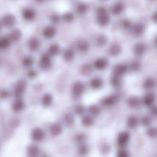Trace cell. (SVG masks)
<instances>
[{
	"label": "cell",
	"instance_id": "cell-1",
	"mask_svg": "<svg viewBox=\"0 0 157 157\" xmlns=\"http://www.w3.org/2000/svg\"><path fill=\"white\" fill-rule=\"evenodd\" d=\"M27 88V82L25 80H19L13 87V96L15 98H21Z\"/></svg>",
	"mask_w": 157,
	"mask_h": 157
},
{
	"label": "cell",
	"instance_id": "cell-2",
	"mask_svg": "<svg viewBox=\"0 0 157 157\" xmlns=\"http://www.w3.org/2000/svg\"><path fill=\"white\" fill-rule=\"evenodd\" d=\"M39 67L43 71H48L52 67V61L51 56L48 53L43 54L40 58L39 62H38Z\"/></svg>",
	"mask_w": 157,
	"mask_h": 157
},
{
	"label": "cell",
	"instance_id": "cell-3",
	"mask_svg": "<svg viewBox=\"0 0 157 157\" xmlns=\"http://www.w3.org/2000/svg\"><path fill=\"white\" fill-rule=\"evenodd\" d=\"M120 96L117 94H113L109 96L106 97L101 101V104L103 107H113V105L117 104L120 101Z\"/></svg>",
	"mask_w": 157,
	"mask_h": 157
},
{
	"label": "cell",
	"instance_id": "cell-4",
	"mask_svg": "<svg viewBox=\"0 0 157 157\" xmlns=\"http://www.w3.org/2000/svg\"><path fill=\"white\" fill-rule=\"evenodd\" d=\"M1 22L2 24L3 27H6L7 29H11L16 23V18H15V15H12V14H6L2 18Z\"/></svg>",
	"mask_w": 157,
	"mask_h": 157
},
{
	"label": "cell",
	"instance_id": "cell-5",
	"mask_svg": "<svg viewBox=\"0 0 157 157\" xmlns=\"http://www.w3.org/2000/svg\"><path fill=\"white\" fill-rule=\"evenodd\" d=\"M31 138L32 140L36 143L41 142L45 138V132L42 129L36 127L32 130V133H31Z\"/></svg>",
	"mask_w": 157,
	"mask_h": 157
},
{
	"label": "cell",
	"instance_id": "cell-6",
	"mask_svg": "<svg viewBox=\"0 0 157 157\" xmlns=\"http://www.w3.org/2000/svg\"><path fill=\"white\" fill-rule=\"evenodd\" d=\"M96 22L101 27H106L108 25L110 22V17L107 12L104 13L97 14Z\"/></svg>",
	"mask_w": 157,
	"mask_h": 157
},
{
	"label": "cell",
	"instance_id": "cell-7",
	"mask_svg": "<svg viewBox=\"0 0 157 157\" xmlns=\"http://www.w3.org/2000/svg\"><path fill=\"white\" fill-rule=\"evenodd\" d=\"M130 140V134L129 132L122 131L118 134L117 143L120 147H124L129 143Z\"/></svg>",
	"mask_w": 157,
	"mask_h": 157
},
{
	"label": "cell",
	"instance_id": "cell-8",
	"mask_svg": "<svg viewBox=\"0 0 157 157\" xmlns=\"http://www.w3.org/2000/svg\"><path fill=\"white\" fill-rule=\"evenodd\" d=\"M84 90H85L84 84L81 81H77L72 86V94L76 98H79L84 93Z\"/></svg>",
	"mask_w": 157,
	"mask_h": 157
},
{
	"label": "cell",
	"instance_id": "cell-9",
	"mask_svg": "<svg viewBox=\"0 0 157 157\" xmlns=\"http://www.w3.org/2000/svg\"><path fill=\"white\" fill-rule=\"evenodd\" d=\"M109 61L106 58H98L94 61L93 67L98 71H104L108 67Z\"/></svg>",
	"mask_w": 157,
	"mask_h": 157
},
{
	"label": "cell",
	"instance_id": "cell-10",
	"mask_svg": "<svg viewBox=\"0 0 157 157\" xmlns=\"http://www.w3.org/2000/svg\"><path fill=\"white\" fill-rule=\"evenodd\" d=\"M21 16L25 21H32L36 17V12L32 8H25L21 11Z\"/></svg>",
	"mask_w": 157,
	"mask_h": 157
},
{
	"label": "cell",
	"instance_id": "cell-11",
	"mask_svg": "<svg viewBox=\"0 0 157 157\" xmlns=\"http://www.w3.org/2000/svg\"><path fill=\"white\" fill-rule=\"evenodd\" d=\"M28 48L32 52H35L39 49L40 46H41V42H40L39 39L36 37H32L29 38L28 41Z\"/></svg>",
	"mask_w": 157,
	"mask_h": 157
},
{
	"label": "cell",
	"instance_id": "cell-12",
	"mask_svg": "<svg viewBox=\"0 0 157 157\" xmlns=\"http://www.w3.org/2000/svg\"><path fill=\"white\" fill-rule=\"evenodd\" d=\"M57 33V30L55 26L53 25H48L43 29L42 35L44 38L47 39H51L55 36Z\"/></svg>",
	"mask_w": 157,
	"mask_h": 157
},
{
	"label": "cell",
	"instance_id": "cell-13",
	"mask_svg": "<svg viewBox=\"0 0 157 157\" xmlns=\"http://www.w3.org/2000/svg\"><path fill=\"white\" fill-rule=\"evenodd\" d=\"M155 101H156V95H155V94L150 92V93H147V94L144 95L141 102L146 107H150L151 106L154 105Z\"/></svg>",
	"mask_w": 157,
	"mask_h": 157
},
{
	"label": "cell",
	"instance_id": "cell-14",
	"mask_svg": "<svg viewBox=\"0 0 157 157\" xmlns=\"http://www.w3.org/2000/svg\"><path fill=\"white\" fill-rule=\"evenodd\" d=\"M25 107V104L21 98H16L12 104V110L15 113H20L22 111Z\"/></svg>",
	"mask_w": 157,
	"mask_h": 157
},
{
	"label": "cell",
	"instance_id": "cell-15",
	"mask_svg": "<svg viewBox=\"0 0 157 157\" xmlns=\"http://www.w3.org/2000/svg\"><path fill=\"white\" fill-rule=\"evenodd\" d=\"M132 33L136 37L141 36V35H144V32H145V26H144V24L142 23H136V24H134L132 25L131 29Z\"/></svg>",
	"mask_w": 157,
	"mask_h": 157
},
{
	"label": "cell",
	"instance_id": "cell-16",
	"mask_svg": "<svg viewBox=\"0 0 157 157\" xmlns=\"http://www.w3.org/2000/svg\"><path fill=\"white\" fill-rule=\"evenodd\" d=\"M63 131V127L59 123H54L49 127V133L52 136H58L61 134Z\"/></svg>",
	"mask_w": 157,
	"mask_h": 157
},
{
	"label": "cell",
	"instance_id": "cell-17",
	"mask_svg": "<svg viewBox=\"0 0 157 157\" xmlns=\"http://www.w3.org/2000/svg\"><path fill=\"white\" fill-rule=\"evenodd\" d=\"M110 10H111V12L113 15H119L124 12V10H125V6H124V4L123 2H117L114 3L111 6Z\"/></svg>",
	"mask_w": 157,
	"mask_h": 157
},
{
	"label": "cell",
	"instance_id": "cell-18",
	"mask_svg": "<svg viewBox=\"0 0 157 157\" xmlns=\"http://www.w3.org/2000/svg\"><path fill=\"white\" fill-rule=\"evenodd\" d=\"M127 71H128V67H127V64H119L117 66H115V67L113 70V72L114 75H117V76H119V77H122L127 73Z\"/></svg>",
	"mask_w": 157,
	"mask_h": 157
},
{
	"label": "cell",
	"instance_id": "cell-19",
	"mask_svg": "<svg viewBox=\"0 0 157 157\" xmlns=\"http://www.w3.org/2000/svg\"><path fill=\"white\" fill-rule=\"evenodd\" d=\"M127 106L131 109H136L140 106L141 101L138 97L131 96L127 99Z\"/></svg>",
	"mask_w": 157,
	"mask_h": 157
},
{
	"label": "cell",
	"instance_id": "cell-20",
	"mask_svg": "<svg viewBox=\"0 0 157 157\" xmlns=\"http://www.w3.org/2000/svg\"><path fill=\"white\" fill-rule=\"evenodd\" d=\"M104 86V81L102 78L99 77H96L90 80V87L94 90H100Z\"/></svg>",
	"mask_w": 157,
	"mask_h": 157
},
{
	"label": "cell",
	"instance_id": "cell-21",
	"mask_svg": "<svg viewBox=\"0 0 157 157\" xmlns=\"http://www.w3.org/2000/svg\"><path fill=\"white\" fill-rule=\"evenodd\" d=\"M109 54L113 57H117L122 52V47L118 43H113L109 48Z\"/></svg>",
	"mask_w": 157,
	"mask_h": 157
},
{
	"label": "cell",
	"instance_id": "cell-22",
	"mask_svg": "<svg viewBox=\"0 0 157 157\" xmlns=\"http://www.w3.org/2000/svg\"><path fill=\"white\" fill-rule=\"evenodd\" d=\"M41 103L43 107H49L53 104V96L50 93H45L41 97Z\"/></svg>",
	"mask_w": 157,
	"mask_h": 157
},
{
	"label": "cell",
	"instance_id": "cell-23",
	"mask_svg": "<svg viewBox=\"0 0 157 157\" xmlns=\"http://www.w3.org/2000/svg\"><path fill=\"white\" fill-rule=\"evenodd\" d=\"M146 50H147V46L144 43L142 42L136 43L133 47V52L137 56H141L144 55L146 52Z\"/></svg>",
	"mask_w": 157,
	"mask_h": 157
},
{
	"label": "cell",
	"instance_id": "cell-24",
	"mask_svg": "<svg viewBox=\"0 0 157 157\" xmlns=\"http://www.w3.org/2000/svg\"><path fill=\"white\" fill-rule=\"evenodd\" d=\"M21 35H22V34H21V31L18 29H15L11 31V32L9 34L8 37H9L11 41L16 42V41H18L21 39Z\"/></svg>",
	"mask_w": 157,
	"mask_h": 157
},
{
	"label": "cell",
	"instance_id": "cell-25",
	"mask_svg": "<svg viewBox=\"0 0 157 157\" xmlns=\"http://www.w3.org/2000/svg\"><path fill=\"white\" fill-rule=\"evenodd\" d=\"M76 47L78 52H81V53H85L90 48V44L86 40H81V41H78Z\"/></svg>",
	"mask_w": 157,
	"mask_h": 157
},
{
	"label": "cell",
	"instance_id": "cell-26",
	"mask_svg": "<svg viewBox=\"0 0 157 157\" xmlns=\"http://www.w3.org/2000/svg\"><path fill=\"white\" fill-rule=\"evenodd\" d=\"M94 124V117L91 115H83L82 118H81V124H82V126H84V127H92Z\"/></svg>",
	"mask_w": 157,
	"mask_h": 157
},
{
	"label": "cell",
	"instance_id": "cell-27",
	"mask_svg": "<svg viewBox=\"0 0 157 157\" xmlns=\"http://www.w3.org/2000/svg\"><path fill=\"white\" fill-rule=\"evenodd\" d=\"M75 52H74L73 49L71 48L65 49L62 53L63 58H64V61H67V62L71 61L72 60L75 58Z\"/></svg>",
	"mask_w": 157,
	"mask_h": 157
},
{
	"label": "cell",
	"instance_id": "cell-28",
	"mask_svg": "<svg viewBox=\"0 0 157 157\" xmlns=\"http://www.w3.org/2000/svg\"><path fill=\"white\" fill-rule=\"evenodd\" d=\"M60 51H61L60 46L58 44H56V43H54V44H52L49 46L48 49V54L51 57H55L57 56L60 53Z\"/></svg>",
	"mask_w": 157,
	"mask_h": 157
},
{
	"label": "cell",
	"instance_id": "cell-29",
	"mask_svg": "<svg viewBox=\"0 0 157 157\" xmlns=\"http://www.w3.org/2000/svg\"><path fill=\"white\" fill-rule=\"evenodd\" d=\"M121 78H122V77H119L113 75V76H112V78H110V84L112 85V87H114V88L116 89H119L120 87H121L123 84Z\"/></svg>",
	"mask_w": 157,
	"mask_h": 157
},
{
	"label": "cell",
	"instance_id": "cell-30",
	"mask_svg": "<svg viewBox=\"0 0 157 157\" xmlns=\"http://www.w3.org/2000/svg\"><path fill=\"white\" fill-rule=\"evenodd\" d=\"M155 86H156V81L153 78H147L143 84V87L147 90H153Z\"/></svg>",
	"mask_w": 157,
	"mask_h": 157
},
{
	"label": "cell",
	"instance_id": "cell-31",
	"mask_svg": "<svg viewBox=\"0 0 157 157\" xmlns=\"http://www.w3.org/2000/svg\"><path fill=\"white\" fill-rule=\"evenodd\" d=\"M11 42L8 36L0 37V51L6 50L9 48L11 45Z\"/></svg>",
	"mask_w": 157,
	"mask_h": 157
},
{
	"label": "cell",
	"instance_id": "cell-32",
	"mask_svg": "<svg viewBox=\"0 0 157 157\" xmlns=\"http://www.w3.org/2000/svg\"><path fill=\"white\" fill-rule=\"evenodd\" d=\"M26 152H27L28 156H36L38 155L40 150H39V148H38V146L35 145V144H31V145H29V147H27Z\"/></svg>",
	"mask_w": 157,
	"mask_h": 157
},
{
	"label": "cell",
	"instance_id": "cell-33",
	"mask_svg": "<svg viewBox=\"0 0 157 157\" xmlns=\"http://www.w3.org/2000/svg\"><path fill=\"white\" fill-rule=\"evenodd\" d=\"M93 65L90 64H84L81 67V73L84 76H90L93 72Z\"/></svg>",
	"mask_w": 157,
	"mask_h": 157
},
{
	"label": "cell",
	"instance_id": "cell-34",
	"mask_svg": "<svg viewBox=\"0 0 157 157\" xmlns=\"http://www.w3.org/2000/svg\"><path fill=\"white\" fill-rule=\"evenodd\" d=\"M34 62H35L34 58L31 55L25 56L21 60V64H22L23 67H26V68H29V67H32L34 64Z\"/></svg>",
	"mask_w": 157,
	"mask_h": 157
},
{
	"label": "cell",
	"instance_id": "cell-35",
	"mask_svg": "<svg viewBox=\"0 0 157 157\" xmlns=\"http://www.w3.org/2000/svg\"><path fill=\"white\" fill-rule=\"evenodd\" d=\"M139 124V120L136 117L130 116L127 121V126L130 129H135L137 127Z\"/></svg>",
	"mask_w": 157,
	"mask_h": 157
},
{
	"label": "cell",
	"instance_id": "cell-36",
	"mask_svg": "<svg viewBox=\"0 0 157 157\" xmlns=\"http://www.w3.org/2000/svg\"><path fill=\"white\" fill-rule=\"evenodd\" d=\"M107 41H108V38L105 35H104V34L98 35L96 40H95V42H96L97 45L98 47H104V46L107 44Z\"/></svg>",
	"mask_w": 157,
	"mask_h": 157
},
{
	"label": "cell",
	"instance_id": "cell-37",
	"mask_svg": "<svg viewBox=\"0 0 157 157\" xmlns=\"http://www.w3.org/2000/svg\"><path fill=\"white\" fill-rule=\"evenodd\" d=\"M76 11L79 15H84L88 11V6L84 2H80L76 6Z\"/></svg>",
	"mask_w": 157,
	"mask_h": 157
},
{
	"label": "cell",
	"instance_id": "cell-38",
	"mask_svg": "<svg viewBox=\"0 0 157 157\" xmlns=\"http://www.w3.org/2000/svg\"><path fill=\"white\" fill-rule=\"evenodd\" d=\"M64 123L67 127H71L75 124V117L71 113H66L64 116Z\"/></svg>",
	"mask_w": 157,
	"mask_h": 157
},
{
	"label": "cell",
	"instance_id": "cell-39",
	"mask_svg": "<svg viewBox=\"0 0 157 157\" xmlns=\"http://www.w3.org/2000/svg\"><path fill=\"white\" fill-rule=\"evenodd\" d=\"M101 108L98 105L92 104L88 107L89 114L91 115L92 117H98L101 113Z\"/></svg>",
	"mask_w": 157,
	"mask_h": 157
},
{
	"label": "cell",
	"instance_id": "cell-40",
	"mask_svg": "<svg viewBox=\"0 0 157 157\" xmlns=\"http://www.w3.org/2000/svg\"><path fill=\"white\" fill-rule=\"evenodd\" d=\"M61 18H62V20L64 22L71 23L73 22L74 20H75V15H74L72 12H65V13L61 16Z\"/></svg>",
	"mask_w": 157,
	"mask_h": 157
},
{
	"label": "cell",
	"instance_id": "cell-41",
	"mask_svg": "<svg viewBox=\"0 0 157 157\" xmlns=\"http://www.w3.org/2000/svg\"><path fill=\"white\" fill-rule=\"evenodd\" d=\"M74 112L78 116H83L85 112V107L82 104H77L74 108Z\"/></svg>",
	"mask_w": 157,
	"mask_h": 157
},
{
	"label": "cell",
	"instance_id": "cell-42",
	"mask_svg": "<svg viewBox=\"0 0 157 157\" xmlns=\"http://www.w3.org/2000/svg\"><path fill=\"white\" fill-rule=\"evenodd\" d=\"M78 152L81 156H86V155H87V153L89 152L88 147L84 144H80L79 147H78Z\"/></svg>",
	"mask_w": 157,
	"mask_h": 157
},
{
	"label": "cell",
	"instance_id": "cell-43",
	"mask_svg": "<svg viewBox=\"0 0 157 157\" xmlns=\"http://www.w3.org/2000/svg\"><path fill=\"white\" fill-rule=\"evenodd\" d=\"M147 135L151 139H156L157 136V130L156 128L154 127H148L147 130Z\"/></svg>",
	"mask_w": 157,
	"mask_h": 157
},
{
	"label": "cell",
	"instance_id": "cell-44",
	"mask_svg": "<svg viewBox=\"0 0 157 157\" xmlns=\"http://www.w3.org/2000/svg\"><path fill=\"white\" fill-rule=\"evenodd\" d=\"M141 63L138 61H133L130 63V69L133 72H137L140 70Z\"/></svg>",
	"mask_w": 157,
	"mask_h": 157
},
{
	"label": "cell",
	"instance_id": "cell-45",
	"mask_svg": "<svg viewBox=\"0 0 157 157\" xmlns=\"http://www.w3.org/2000/svg\"><path fill=\"white\" fill-rule=\"evenodd\" d=\"M140 123L144 127H150L152 124V117L150 116H144L141 118Z\"/></svg>",
	"mask_w": 157,
	"mask_h": 157
},
{
	"label": "cell",
	"instance_id": "cell-46",
	"mask_svg": "<svg viewBox=\"0 0 157 157\" xmlns=\"http://www.w3.org/2000/svg\"><path fill=\"white\" fill-rule=\"evenodd\" d=\"M86 140H87V135L84 134V133H78L75 137V140L79 144H84Z\"/></svg>",
	"mask_w": 157,
	"mask_h": 157
},
{
	"label": "cell",
	"instance_id": "cell-47",
	"mask_svg": "<svg viewBox=\"0 0 157 157\" xmlns=\"http://www.w3.org/2000/svg\"><path fill=\"white\" fill-rule=\"evenodd\" d=\"M110 150H111L110 146L109 145V144H103V145H101V149H100L101 153L102 155H104V156L109 154V153H110Z\"/></svg>",
	"mask_w": 157,
	"mask_h": 157
},
{
	"label": "cell",
	"instance_id": "cell-48",
	"mask_svg": "<svg viewBox=\"0 0 157 157\" xmlns=\"http://www.w3.org/2000/svg\"><path fill=\"white\" fill-rule=\"evenodd\" d=\"M132 25H133V24H132V21H130V20L129 19H124L122 21H121V26H122V28L124 29H125V30H130V29H131Z\"/></svg>",
	"mask_w": 157,
	"mask_h": 157
},
{
	"label": "cell",
	"instance_id": "cell-49",
	"mask_svg": "<svg viewBox=\"0 0 157 157\" xmlns=\"http://www.w3.org/2000/svg\"><path fill=\"white\" fill-rule=\"evenodd\" d=\"M60 20H61V18H60V15H58L56 13H53L50 16V21L53 25H57L60 22Z\"/></svg>",
	"mask_w": 157,
	"mask_h": 157
},
{
	"label": "cell",
	"instance_id": "cell-50",
	"mask_svg": "<svg viewBox=\"0 0 157 157\" xmlns=\"http://www.w3.org/2000/svg\"><path fill=\"white\" fill-rule=\"evenodd\" d=\"M117 156L118 157H128L130 156V153H129L128 150L124 149V147H121V148L117 151Z\"/></svg>",
	"mask_w": 157,
	"mask_h": 157
},
{
	"label": "cell",
	"instance_id": "cell-51",
	"mask_svg": "<svg viewBox=\"0 0 157 157\" xmlns=\"http://www.w3.org/2000/svg\"><path fill=\"white\" fill-rule=\"evenodd\" d=\"M11 93L9 90H6V89H1L0 90V99L1 100H6L9 98Z\"/></svg>",
	"mask_w": 157,
	"mask_h": 157
},
{
	"label": "cell",
	"instance_id": "cell-52",
	"mask_svg": "<svg viewBox=\"0 0 157 157\" xmlns=\"http://www.w3.org/2000/svg\"><path fill=\"white\" fill-rule=\"evenodd\" d=\"M26 76L29 78V79L32 80V79H35L37 76H38V73L35 70H33V69H30L27 71L26 73Z\"/></svg>",
	"mask_w": 157,
	"mask_h": 157
},
{
	"label": "cell",
	"instance_id": "cell-53",
	"mask_svg": "<svg viewBox=\"0 0 157 157\" xmlns=\"http://www.w3.org/2000/svg\"><path fill=\"white\" fill-rule=\"evenodd\" d=\"M149 113H150L151 117H156V108L154 105L151 106L149 107Z\"/></svg>",
	"mask_w": 157,
	"mask_h": 157
},
{
	"label": "cell",
	"instance_id": "cell-54",
	"mask_svg": "<svg viewBox=\"0 0 157 157\" xmlns=\"http://www.w3.org/2000/svg\"><path fill=\"white\" fill-rule=\"evenodd\" d=\"M104 12H107V9H106L104 6H99V7L97 8V9H96V13L97 14L104 13Z\"/></svg>",
	"mask_w": 157,
	"mask_h": 157
},
{
	"label": "cell",
	"instance_id": "cell-55",
	"mask_svg": "<svg viewBox=\"0 0 157 157\" xmlns=\"http://www.w3.org/2000/svg\"><path fill=\"white\" fill-rule=\"evenodd\" d=\"M151 19H152V21H153V22L156 23V21H157V13H156V12H155L153 14V15L151 16Z\"/></svg>",
	"mask_w": 157,
	"mask_h": 157
},
{
	"label": "cell",
	"instance_id": "cell-56",
	"mask_svg": "<svg viewBox=\"0 0 157 157\" xmlns=\"http://www.w3.org/2000/svg\"><path fill=\"white\" fill-rule=\"evenodd\" d=\"M2 28H3V25H2V24L1 21H0V32H1L2 30Z\"/></svg>",
	"mask_w": 157,
	"mask_h": 157
},
{
	"label": "cell",
	"instance_id": "cell-57",
	"mask_svg": "<svg viewBox=\"0 0 157 157\" xmlns=\"http://www.w3.org/2000/svg\"><path fill=\"white\" fill-rule=\"evenodd\" d=\"M44 0H36V2H44Z\"/></svg>",
	"mask_w": 157,
	"mask_h": 157
},
{
	"label": "cell",
	"instance_id": "cell-58",
	"mask_svg": "<svg viewBox=\"0 0 157 157\" xmlns=\"http://www.w3.org/2000/svg\"><path fill=\"white\" fill-rule=\"evenodd\" d=\"M100 1H101V2H107V1H108V0H100Z\"/></svg>",
	"mask_w": 157,
	"mask_h": 157
}]
</instances>
